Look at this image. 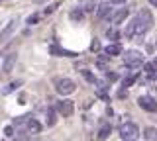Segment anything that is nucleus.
<instances>
[{
  "mask_svg": "<svg viewBox=\"0 0 157 141\" xmlns=\"http://www.w3.org/2000/svg\"><path fill=\"white\" fill-rule=\"evenodd\" d=\"M81 75H82V76H85V79H86L88 82H90V84H92V82H94V80H96V76H94V75H92V72H90V71H88V69H82V71H81Z\"/></svg>",
  "mask_w": 157,
  "mask_h": 141,
  "instance_id": "obj_23",
  "label": "nucleus"
},
{
  "mask_svg": "<svg viewBox=\"0 0 157 141\" xmlns=\"http://www.w3.org/2000/svg\"><path fill=\"white\" fill-rule=\"evenodd\" d=\"M69 18H71L73 22H82V20H85V10H82V6L73 8V10L69 12Z\"/></svg>",
  "mask_w": 157,
  "mask_h": 141,
  "instance_id": "obj_15",
  "label": "nucleus"
},
{
  "mask_svg": "<svg viewBox=\"0 0 157 141\" xmlns=\"http://www.w3.org/2000/svg\"><path fill=\"white\" fill-rule=\"evenodd\" d=\"M106 79H108V80H116L118 76L114 75V72H106Z\"/></svg>",
  "mask_w": 157,
  "mask_h": 141,
  "instance_id": "obj_29",
  "label": "nucleus"
},
{
  "mask_svg": "<svg viewBox=\"0 0 157 141\" xmlns=\"http://www.w3.org/2000/svg\"><path fill=\"white\" fill-rule=\"evenodd\" d=\"M104 55H106V57L122 55V45H120V43H110V45H106V47H104Z\"/></svg>",
  "mask_w": 157,
  "mask_h": 141,
  "instance_id": "obj_10",
  "label": "nucleus"
},
{
  "mask_svg": "<svg viewBox=\"0 0 157 141\" xmlns=\"http://www.w3.org/2000/svg\"><path fill=\"white\" fill-rule=\"evenodd\" d=\"M136 79H137V75H130V76H126V79L124 80H122V88H128V86H132V84H134V82H136Z\"/></svg>",
  "mask_w": 157,
  "mask_h": 141,
  "instance_id": "obj_19",
  "label": "nucleus"
},
{
  "mask_svg": "<svg viewBox=\"0 0 157 141\" xmlns=\"http://www.w3.org/2000/svg\"><path fill=\"white\" fill-rule=\"evenodd\" d=\"M128 14H130V10H128V8H120L116 14H112V16H110V22L114 24V26H120V24L128 18Z\"/></svg>",
  "mask_w": 157,
  "mask_h": 141,
  "instance_id": "obj_9",
  "label": "nucleus"
},
{
  "mask_svg": "<svg viewBox=\"0 0 157 141\" xmlns=\"http://www.w3.org/2000/svg\"><path fill=\"white\" fill-rule=\"evenodd\" d=\"M144 137H145V141H157V128H153V125L145 128L144 129Z\"/></svg>",
  "mask_w": 157,
  "mask_h": 141,
  "instance_id": "obj_18",
  "label": "nucleus"
},
{
  "mask_svg": "<svg viewBox=\"0 0 157 141\" xmlns=\"http://www.w3.org/2000/svg\"><path fill=\"white\" fill-rule=\"evenodd\" d=\"M28 131L26 129H22V131H16V135H14V139L16 141H28Z\"/></svg>",
  "mask_w": 157,
  "mask_h": 141,
  "instance_id": "obj_24",
  "label": "nucleus"
},
{
  "mask_svg": "<svg viewBox=\"0 0 157 141\" xmlns=\"http://www.w3.org/2000/svg\"><path fill=\"white\" fill-rule=\"evenodd\" d=\"M55 110L59 116H63V118H71L73 112H75V104H73V100H67V98H61L55 102Z\"/></svg>",
  "mask_w": 157,
  "mask_h": 141,
  "instance_id": "obj_5",
  "label": "nucleus"
},
{
  "mask_svg": "<svg viewBox=\"0 0 157 141\" xmlns=\"http://www.w3.org/2000/svg\"><path fill=\"white\" fill-rule=\"evenodd\" d=\"M16 24H18L16 20H10V22H8V26L4 28L2 32H0V43H4V41H6V37L12 35V32H14V28H16Z\"/></svg>",
  "mask_w": 157,
  "mask_h": 141,
  "instance_id": "obj_12",
  "label": "nucleus"
},
{
  "mask_svg": "<svg viewBox=\"0 0 157 141\" xmlns=\"http://www.w3.org/2000/svg\"><path fill=\"white\" fill-rule=\"evenodd\" d=\"M57 124V110L55 108H47L45 110V125L47 128H53Z\"/></svg>",
  "mask_w": 157,
  "mask_h": 141,
  "instance_id": "obj_11",
  "label": "nucleus"
},
{
  "mask_svg": "<svg viewBox=\"0 0 157 141\" xmlns=\"http://www.w3.org/2000/svg\"><path fill=\"white\" fill-rule=\"evenodd\" d=\"M155 67H157V63L153 61V63H145L144 69H145V72H147L149 76H153V75H155Z\"/></svg>",
  "mask_w": 157,
  "mask_h": 141,
  "instance_id": "obj_21",
  "label": "nucleus"
},
{
  "mask_svg": "<svg viewBox=\"0 0 157 141\" xmlns=\"http://www.w3.org/2000/svg\"><path fill=\"white\" fill-rule=\"evenodd\" d=\"M4 135H6V137H14V128L12 125H8V128L4 129Z\"/></svg>",
  "mask_w": 157,
  "mask_h": 141,
  "instance_id": "obj_27",
  "label": "nucleus"
},
{
  "mask_svg": "<svg viewBox=\"0 0 157 141\" xmlns=\"http://www.w3.org/2000/svg\"><path fill=\"white\" fill-rule=\"evenodd\" d=\"M147 2H149L151 6H157V0H147Z\"/></svg>",
  "mask_w": 157,
  "mask_h": 141,
  "instance_id": "obj_31",
  "label": "nucleus"
},
{
  "mask_svg": "<svg viewBox=\"0 0 157 141\" xmlns=\"http://www.w3.org/2000/svg\"><path fill=\"white\" fill-rule=\"evenodd\" d=\"M92 84H94V88H96V94L100 96V98H106V94H108V84H106V82L100 80V79H96Z\"/></svg>",
  "mask_w": 157,
  "mask_h": 141,
  "instance_id": "obj_13",
  "label": "nucleus"
},
{
  "mask_svg": "<svg viewBox=\"0 0 157 141\" xmlns=\"http://www.w3.org/2000/svg\"><path fill=\"white\" fill-rule=\"evenodd\" d=\"M14 63H16V53H10V55L4 59V65H2V71L4 72H10L14 67Z\"/></svg>",
  "mask_w": 157,
  "mask_h": 141,
  "instance_id": "obj_17",
  "label": "nucleus"
},
{
  "mask_svg": "<svg viewBox=\"0 0 157 141\" xmlns=\"http://www.w3.org/2000/svg\"><path fill=\"white\" fill-rule=\"evenodd\" d=\"M108 2H110V4H124L126 0H108Z\"/></svg>",
  "mask_w": 157,
  "mask_h": 141,
  "instance_id": "obj_30",
  "label": "nucleus"
},
{
  "mask_svg": "<svg viewBox=\"0 0 157 141\" xmlns=\"http://www.w3.org/2000/svg\"><path fill=\"white\" fill-rule=\"evenodd\" d=\"M151 28H153V14L147 10V8H141V10L128 22V26L124 30V35H126V39H141Z\"/></svg>",
  "mask_w": 157,
  "mask_h": 141,
  "instance_id": "obj_1",
  "label": "nucleus"
},
{
  "mask_svg": "<svg viewBox=\"0 0 157 141\" xmlns=\"http://www.w3.org/2000/svg\"><path fill=\"white\" fill-rule=\"evenodd\" d=\"M0 2H4V0H0Z\"/></svg>",
  "mask_w": 157,
  "mask_h": 141,
  "instance_id": "obj_32",
  "label": "nucleus"
},
{
  "mask_svg": "<svg viewBox=\"0 0 157 141\" xmlns=\"http://www.w3.org/2000/svg\"><path fill=\"white\" fill-rule=\"evenodd\" d=\"M141 63H144V55H141L137 49H130L124 53V65L126 67H132V69H136V67H140Z\"/></svg>",
  "mask_w": 157,
  "mask_h": 141,
  "instance_id": "obj_6",
  "label": "nucleus"
},
{
  "mask_svg": "<svg viewBox=\"0 0 157 141\" xmlns=\"http://www.w3.org/2000/svg\"><path fill=\"white\" fill-rule=\"evenodd\" d=\"M106 37H108V39H120V32H118L116 30V28H112V30H106Z\"/></svg>",
  "mask_w": 157,
  "mask_h": 141,
  "instance_id": "obj_20",
  "label": "nucleus"
},
{
  "mask_svg": "<svg viewBox=\"0 0 157 141\" xmlns=\"http://www.w3.org/2000/svg\"><path fill=\"white\" fill-rule=\"evenodd\" d=\"M137 135H140V128H137L134 121H126V124L120 125V137H122V141H136Z\"/></svg>",
  "mask_w": 157,
  "mask_h": 141,
  "instance_id": "obj_4",
  "label": "nucleus"
},
{
  "mask_svg": "<svg viewBox=\"0 0 157 141\" xmlns=\"http://www.w3.org/2000/svg\"><path fill=\"white\" fill-rule=\"evenodd\" d=\"M39 18H41V16H39V14H32V16H28L26 24H28V26H36V24L39 22Z\"/></svg>",
  "mask_w": 157,
  "mask_h": 141,
  "instance_id": "obj_25",
  "label": "nucleus"
},
{
  "mask_svg": "<svg viewBox=\"0 0 157 141\" xmlns=\"http://www.w3.org/2000/svg\"><path fill=\"white\" fill-rule=\"evenodd\" d=\"M18 86H22V80H16V82H10L8 84V88L4 90V94H8V92H12V90H16Z\"/></svg>",
  "mask_w": 157,
  "mask_h": 141,
  "instance_id": "obj_26",
  "label": "nucleus"
},
{
  "mask_svg": "<svg viewBox=\"0 0 157 141\" xmlns=\"http://www.w3.org/2000/svg\"><path fill=\"white\" fill-rule=\"evenodd\" d=\"M137 106H140L141 110H145V112H157V100L153 96H149V94L140 96V98H137Z\"/></svg>",
  "mask_w": 157,
  "mask_h": 141,
  "instance_id": "obj_7",
  "label": "nucleus"
},
{
  "mask_svg": "<svg viewBox=\"0 0 157 141\" xmlns=\"http://www.w3.org/2000/svg\"><path fill=\"white\" fill-rule=\"evenodd\" d=\"M53 86H55V92L61 96H69L77 90L75 80H71L69 76H57V79H53Z\"/></svg>",
  "mask_w": 157,
  "mask_h": 141,
  "instance_id": "obj_2",
  "label": "nucleus"
},
{
  "mask_svg": "<svg viewBox=\"0 0 157 141\" xmlns=\"http://www.w3.org/2000/svg\"><path fill=\"white\" fill-rule=\"evenodd\" d=\"M110 131H112V125L108 124V121H104V124L100 125V129H98V135H96V137L100 139V141H104V139L110 137Z\"/></svg>",
  "mask_w": 157,
  "mask_h": 141,
  "instance_id": "obj_16",
  "label": "nucleus"
},
{
  "mask_svg": "<svg viewBox=\"0 0 157 141\" xmlns=\"http://www.w3.org/2000/svg\"><path fill=\"white\" fill-rule=\"evenodd\" d=\"M155 63H157V59H155Z\"/></svg>",
  "mask_w": 157,
  "mask_h": 141,
  "instance_id": "obj_33",
  "label": "nucleus"
},
{
  "mask_svg": "<svg viewBox=\"0 0 157 141\" xmlns=\"http://www.w3.org/2000/svg\"><path fill=\"white\" fill-rule=\"evenodd\" d=\"M98 49H100V43H98V41L94 39V41L90 43V51H98Z\"/></svg>",
  "mask_w": 157,
  "mask_h": 141,
  "instance_id": "obj_28",
  "label": "nucleus"
},
{
  "mask_svg": "<svg viewBox=\"0 0 157 141\" xmlns=\"http://www.w3.org/2000/svg\"><path fill=\"white\" fill-rule=\"evenodd\" d=\"M57 8H59V4H57V2L49 4V6H45V10H43V16H51V14L57 10Z\"/></svg>",
  "mask_w": 157,
  "mask_h": 141,
  "instance_id": "obj_22",
  "label": "nucleus"
},
{
  "mask_svg": "<svg viewBox=\"0 0 157 141\" xmlns=\"http://www.w3.org/2000/svg\"><path fill=\"white\" fill-rule=\"evenodd\" d=\"M49 51H51V55H55V57H77V53L61 49V47H57V45H51V47H49Z\"/></svg>",
  "mask_w": 157,
  "mask_h": 141,
  "instance_id": "obj_14",
  "label": "nucleus"
},
{
  "mask_svg": "<svg viewBox=\"0 0 157 141\" xmlns=\"http://www.w3.org/2000/svg\"><path fill=\"white\" fill-rule=\"evenodd\" d=\"M14 125H24V129L29 135H37L41 131V124L36 118H32V116H20V118L14 120Z\"/></svg>",
  "mask_w": 157,
  "mask_h": 141,
  "instance_id": "obj_3",
  "label": "nucleus"
},
{
  "mask_svg": "<svg viewBox=\"0 0 157 141\" xmlns=\"http://www.w3.org/2000/svg\"><path fill=\"white\" fill-rule=\"evenodd\" d=\"M112 16V8H110V2H102V4H96V20H106V18Z\"/></svg>",
  "mask_w": 157,
  "mask_h": 141,
  "instance_id": "obj_8",
  "label": "nucleus"
}]
</instances>
